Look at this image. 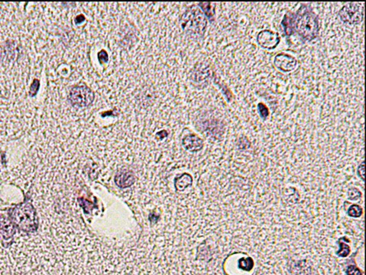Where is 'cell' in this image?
Masks as SVG:
<instances>
[{
  "mask_svg": "<svg viewBox=\"0 0 366 275\" xmlns=\"http://www.w3.org/2000/svg\"><path fill=\"white\" fill-rule=\"evenodd\" d=\"M319 17L307 6H301L295 14V33L306 41L316 39L319 34Z\"/></svg>",
  "mask_w": 366,
  "mask_h": 275,
  "instance_id": "1",
  "label": "cell"
},
{
  "mask_svg": "<svg viewBox=\"0 0 366 275\" xmlns=\"http://www.w3.org/2000/svg\"><path fill=\"white\" fill-rule=\"evenodd\" d=\"M207 17L197 6H191L180 19L182 30L192 37H201L207 28Z\"/></svg>",
  "mask_w": 366,
  "mask_h": 275,
  "instance_id": "2",
  "label": "cell"
},
{
  "mask_svg": "<svg viewBox=\"0 0 366 275\" xmlns=\"http://www.w3.org/2000/svg\"><path fill=\"white\" fill-rule=\"evenodd\" d=\"M70 101L78 108L89 106L94 100V93L86 86H76L70 92Z\"/></svg>",
  "mask_w": 366,
  "mask_h": 275,
  "instance_id": "3",
  "label": "cell"
},
{
  "mask_svg": "<svg viewBox=\"0 0 366 275\" xmlns=\"http://www.w3.org/2000/svg\"><path fill=\"white\" fill-rule=\"evenodd\" d=\"M340 20L349 25H358L363 20V14L356 3H348L339 12Z\"/></svg>",
  "mask_w": 366,
  "mask_h": 275,
  "instance_id": "4",
  "label": "cell"
},
{
  "mask_svg": "<svg viewBox=\"0 0 366 275\" xmlns=\"http://www.w3.org/2000/svg\"><path fill=\"white\" fill-rule=\"evenodd\" d=\"M257 42L263 49H274L279 45L281 38L277 33L271 30H263L257 34Z\"/></svg>",
  "mask_w": 366,
  "mask_h": 275,
  "instance_id": "5",
  "label": "cell"
},
{
  "mask_svg": "<svg viewBox=\"0 0 366 275\" xmlns=\"http://www.w3.org/2000/svg\"><path fill=\"white\" fill-rule=\"evenodd\" d=\"M274 65L281 71L289 73L296 68L298 61L292 56L281 52L274 57Z\"/></svg>",
  "mask_w": 366,
  "mask_h": 275,
  "instance_id": "6",
  "label": "cell"
},
{
  "mask_svg": "<svg viewBox=\"0 0 366 275\" xmlns=\"http://www.w3.org/2000/svg\"><path fill=\"white\" fill-rule=\"evenodd\" d=\"M183 145L190 151L198 152L202 149L204 142L198 135L190 134L184 139Z\"/></svg>",
  "mask_w": 366,
  "mask_h": 275,
  "instance_id": "7",
  "label": "cell"
},
{
  "mask_svg": "<svg viewBox=\"0 0 366 275\" xmlns=\"http://www.w3.org/2000/svg\"><path fill=\"white\" fill-rule=\"evenodd\" d=\"M295 14L294 13L288 12L284 15L281 24L287 36H290L295 33Z\"/></svg>",
  "mask_w": 366,
  "mask_h": 275,
  "instance_id": "8",
  "label": "cell"
},
{
  "mask_svg": "<svg viewBox=\"0 0 366 275\" xmlns=\"http://www.w3.org/2000/svg\"><path fill=\"white\" fill-rule=\"evenodd\" d=\"M202 12L204 13L206 17L209 18L212 21L214 20V14H215V6L212 3H199Z\"/></svg>",
  "mask_w": 366,
  "mask_h": 275,
  "instance_id": "9",
  "label": "cell"
},
{
  "mask_svg": "<svg viewBox=\"0 0 366 275\" xmlns=\"http://www.w3.org/2000/svg\"><path fill=\"white\" fill-rule=\"evenodd\" d=\"M347 213L350 217H352V218H359V217L362 216V213H363V209L360 206L354 204V205L350 206Z\"/></svg>",
  "mask_w": 366,
  "mask_h": 275,
  "instance_id": "10",
  "label": "cell"
},
{
  "mask_svg": "<svg viewBox=\"0 0 366 275\" xmlns=\"http://www.w3.org/2000/svg\"><path fill=\"white\" fill-rule=\"evenodd\" d=\"M339 244H340V251L337 252V255L342 257H345L349 255L350 252H351L349 246L346 244V243L342 241L341 239L339 240Z\"/></svg>",
  "mask_w": 366,
  "mask_h": 275,
  "instance_id": "11",
  "label": "cell"
},
{
  "mask_svg": "<svg viewBox=\"0 0 366 275\" xmlns=\"http://www.w3.org/2000/svg\"><path fill=\"white\" fill-rule=\"evenodd\" d=\"M257 111L263 120H266L269 115L268 107L264 103H259L257 104Z\"/></svg>",
  "mask_w": 366,
  "mask_h": 275,
  "instance_id": "12",
  "label": "cell"
},
{
  "mask_svg": "<svg viewBox=\"0 0 366 275\" xmlns=\"http://www.w3.org/2000/svg\"><path fill=\"white\" fill-rule=\"evenodd\" d=\"M347 275H362V271L355 266V265H349L347 268Z\"/></svg>",
  "mask_w": 366,
  "mask_h": 275,
  "instance_id": "13",
  "label": "cell"
},
{
  "mask_svg": "<svg viewBox=\"0 0 366 275\" xmlns=\"http://www.w3.org/2000/svg\"><path fill=\"white\" fill-rule=\"evenodd\" d=\"M98 59L99 61H100V63L102 64H102L108 62V53H107L106 51L104 50V49L101 50L98 53Z\"/></svg>",
  "mask_w": 366,
  "mask_h": 275,
  "instance_id": "14",
  "label": "cell"
},
{
  "mask_svg": "<svg viewBox=\"0 0 366 275\" xmlns=\"http://www.w3.org/2000/svg\"><path fill=\"white\" fill-rule=\"evenodd\" d=\"M357 173L359 174V177L362 180H365V163L363 161L358 166Z\"/></svg>",
  "mask_w": 366,
  "mask_h": 275,
  "instance_id": "15",
  "label": "cell"
}]
</instances>
